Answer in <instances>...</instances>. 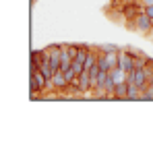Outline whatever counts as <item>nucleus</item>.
<instances>
[{"instance_id": "obj_1", "label": "nucleus", "mask_w": 153, "mask_h": 145, "mask_svg": "<svg viewBox=\"0 0 153 145\" xmlns=\"http://www.w3.org/2000/svg\"><path fill=\"white\" fill-rule=\"evenodd\" d=\"M120 13L124 15V19H126V25L130 27V23L141 15V13H145V6L143 4H137V2H126L122 8H120Z\"/></svg>"}, {"instance_id": "obj_2", "label": "nucleus", "mask_w": 153, "mask_h": 145, "mask_svg": "<svg viewBox=\"0 0 153 145\" xmlns=\"http://www.w3.org/2000/svg\"><path fill=\"white\" fill-rule=\"evenodd\" d=\"M126 81L137 83V85L141 87V91H145V89H147V85H149V77H147L145 67H143V69H134V71H130V72H128V79H126Z\"/></svg>"}, {"instance_id": "obj_3", "label": "nucleus", "mask_w": 153, "mask_h": 145, "mask_svg": "<svg viewBox=\"0 0 153 145\" xmlns=\"http://www.w3.org/2000/svg\"><path fill=\"white\" fill-rule=\"evenodd\" d=\"M130 27L134 29V31H141V33H149L153 29V21L149 19V15L147 13H141L132 23H130Z\"/></svg>"}, {"instance_id": "obj_4", "label": "nucleus", "mask_w": 153, "mask_h": 145, "mask_svg": "<svg viewBox=\"0 0 153 145\" xmlns=\"http://www.w3.org/2000/svg\"><path fill=\"white\" fill-rule=\"evenodd\" d=\"M68 79H66V75H64V71H58L54 72V77H52V85H54V89L56 91H60V93H64L66 91V87H68Z\"/></svg>"}, {"instance_id": "obj_5", "label": "nucleus", "mask_w": 153, "mask_h": 145, "mask_svg": "<svg viewBox=\"0 0 153 145\" xmlns=\"http://www.w3.org/2000/svg\"><path fill=\"white\" fill-rule=\"evenodd\" d=\"M50 50V64L54 67V71L60 69V62H62V50H60V44H52L48 46Z\"/></svg>"}, {"instance_id": "obj_6", "label": "nucleus", "mask_w": 153, "mask_h": 145, "mask_svg": "<svg viewBox=\"0 0 153 145\" xmlns=\"http://www.w3.org/2000/svg\"><path fill=\"white\" fill-rule=\"evenodd\" d=\"M126 96H128V81L116 83V87H114V99H126Z\"/></svg>"}, {"instance_id": "obj_7", "label": "nucleus", "mask_w": 153, "mask_h": 145, "mask_svg": "<svg viewBox=\"0 0 153 145\" xmlns=\"http://www.w3.org/2000/svg\"><path fill=\"white\" fill-rule=\"evenodd\" d=\"M110 75H112V79H114L116 83H124L128 79V72L124 71V69H120V67H114V69L110 71Z\"/></svg>"}, {"instance_id": "obj_8", "label": "nucleus", "mask_w": 153, "mask_h": 145, "mask_svg": "<svg viewBox=\"0 0 153 145\" xmlns=\"http://www.w3.org/2000/svg\"><path fill=\"white\" fill-rule=\"evenodd\" d=\"M141 87L137 85V83H132V81H128V96L126 99H141Z\"/></svg>"}, {"instance_id": "obj_9", "label": "nucleus", "mask_w": 153, "mask_h": 145, "mask_svg": "<svg viewBox=\"0 0 153 145\" xmlns=\"http://www.w3.org/2000/svg\"><path fill=\"white\" fill-rule=\"evenodd\" d=\"M118 54H120V50H116V52H108V54H105V58H108V62H110L112 69L118 67Z\"/></svg>"}, {"instance_id": "obj_10", "label": "nucleus", "mask_w": 153, "mask_h": 145, "mask_svg": "<svg viewBox=\"0 0 153 145\" xmlns=\"http://www.w3.org/2000/svg\"><path fill=\"white\" fill-rule=\"evenodd\" d=\"M97 50L103 52V54H108V52H116V50H120V48L116 44H102V46H97Z\"/></svg>"}, {"instance_id": "obj_11", "label": "nucleus", "mask_w": 153, "mask_h": 145, "mask_svg": "<svg viewBox=\"0 0 153 145\" xmlns=\"http://www.w3.org/2000/svg\"><path fill=\"white\" fill-rule=\"evenodd\" d=\"M145 13L149 15V19L153 21V4H149V6H145Z\"/></svg>"}, {"instance_id": "obj_12", "label": "nucleus", "mask_w": 153, "mask_h": 145, "mask_svg": "<svg viewBox=\"0 0 153 145\" xmlns=\"http://www.w3.org/2000/svg\"><path fill=\"white\" fill-rule=\"evenodd\" d=\"M141 4L143 6H149V4H153V0H141Z\"/></svg>"}]
</instances>
